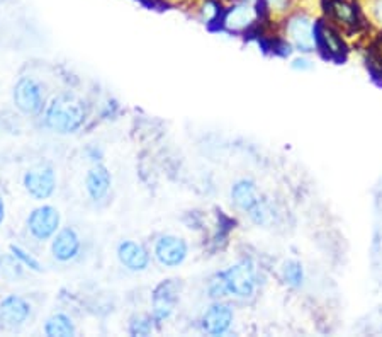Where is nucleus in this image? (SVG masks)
Masks as SVG:
<instances>
[{"label":"nucleus","instance_id":"6","mask_svg":"<svg viewBox=\"0 0 382 337\" xmlns=\"http://www.w3.org/2000/svg\"><path fill=\"white\" fill-rule=\"evenodd\" d=\"M180 297V283L177 279H163L151 291V317L157 326L165 324L174 315Z\"/></svg>","mask_w":382,"mask_h":337},{"label":"nucleus","instance_id":"23","mask_svg":"<svg viewBox=\"0 0 382 337\" xmlns=\"http://www.w3.org/2000/svg\"><path fill=\"white\" fill-rule=\"evenodd\" d=\"M372 56H374V61H376V65L382 70V39L379 41V43L374 47V51H372Z\"/></svg>","mask_w":382,"mask_h":337},{"label":"nucleus","instance_id":"2","mask_svg":"<svg viewBox=\"0 0 382 337\" xmlns=\"http://www.w3.org/2000/svg\"><path fill=\"white\" fill-rule=\"evenodd\" d=\"M12 102L20 114L27 118H38L46 109V94L43 84L32 75H23L12 89Z\"/></svg>","mask_w":382,"mask_h":337},{"label":"nucleus","instance_id":"12","mask_svg":"<svg viewBox=\"0 0 382 337\" xmlns=\"http://www.w3.org/2000/svg\"><path fill=\"white\" fill-rule=\"evenodd\" d=\"M233 317H235L233 308L226 305V303L217 302L204 312L200 326H203V331L209 336H223L231 327Z\"/></svg>","mask_w":382,"mask_h":337},{"label":"nucleus","instance_id":"7","mask_svg":"<svg viewBox=\"0 0 382 337\" xmlns=\"http://www.w3.org/2000/svg\"><path fill=\"white\" fill-rule=\"evenodd\" d=\"M219 276L224 283L226 293L236 298H250L257 286V276H255L252 261L238 262L226 269L224 273H219Z\"/></svg>","mask_w":382,"mask_h":337},{"label":"nucleus","instance_id":"5","mask_svg":"<svg viewBox=\"0 0 382 337\" xmlns=\"http://www.w3.org/2000/svg\"><path fill=\"white\" fill-rule=\"evenodd\" d=\"M151 256L163 269H175L186 262L189 256V244L184 237L175 233H162L153 242Z\"/></svg>","mask_w":382,"mask_h":337},{"label":"nucleus","instance_id":"15","mask_svg":"<svg viewBox=\"0 0 382 337\" xmlns=\"http://www.w3.org/2000/svg\"><path fill=\"white\" fill-rule=\"evenodd\" d=\"M43 334L48 337H73L77 336V326L68 314L56 312L44 322Z\"/></svg>","mask_w":382,"mask_h":337},{"label":"nucleus","instance_id":"14","mask_svg":"<svg viewBox=\"0 0 382 337\" xmlns=\"http://www.w3.org/2000/svg\"><path fill=\"white\" fill-rule=\"evenodd\" d=\"M289 36L293 38L294 44L301 51H311L314 48L316 36H314L313 26L310 24V20H306L303 18L291 20Z\"/></svg>","mask_w":382,"mask_h":337},{"label":"nucleus","instance_id":"10","mask_svg":"<svg viewBox=\"0 0 382 337\" xmlns=\"http://www.w3.org/2000/svg\"><path fill=\"white\" fill-rule=\"evenodd\" d=\"M32 307L20 295H7L0 300V324L7 329L23 327L31 319Z\"/></svg>","mask_w":382,"mask_h":337},{"label":"nucleus","instance_id":"19","mask_svg":"<svg viewBox=\"0 0 382 337\" xmlns=\"http://www.w3.org/2000/svg\"><path fill=\"white\" fill-rule=\"evenodd\" d=\"M157 327V322L151 317V314H134L127 324V332H129V336L145 337L153 334Z\"/></svg>","mask_w":382,"mask_h":337},{"label":"nucleus","instance_id":"9","mask_svg":"<svg viewBox=\"0 0 382 337\" xmlns=\"http://www.w3.org/2000/svg\"><path fill=\"white\" fill-rule=\"evenodd\" d=\"M49 252L53 259L61 264L73 262L82 252L80 233L73 227H61L49 244Z\"/></svg>","mask_w":382,"mask_h":337},{"label":"nucleus","instance_id":"16","mask_svg":"<svg viewBox=\"0 0 382 337\" xmlns=\"http://www.w3.org/2000/svg\"><path fill=\"white\" fill-rule=\"evenodd\" d=\"M255 20V11L250 6H236L226 12L223 24L229 31H243L252 26Z\"/></svg>","mask_w":382,"mask_h":337},{"label":"nucleus","instance_id":"11","mask_svg":"<svg viewBox=\"0 0 382 337\" xmlns=\"http://www.w3.org/2000/svg\"><path fill=\"white\" fill-rule=\"evenodd\" d=\"M84 186L87 196L94 203H101L102 200L108 198L110 189H113V174H110L108 166H104L102 162L92 164V167L85 174Z\"/></svg>","mask_w":382,"mask_h":337},{"label":"nucleus","instance_id":"8","mask_svg":"<svg viewBox=\"0 0 382 337\" xmlns=\"http://www.w3.org/2000/svg\"><path fill=\"white\" fill-rule=\"evenodd\" d=\"M116 257L119 264L129 273H145L151 264V252L141 242L136 240H121L116 247Z\"/></svg>","mask_w":382,"mask_h":337},{"label":"nucleus","instance_id":"18","mask_svg":"<svg viewBox=\"0 0 382 337\" xmlns=\"http://www.w3.org/2000/svg\"><path fill=\"white\" fill-rule=\"evenodd\" d=\"M330 11L340 23L347 24V26L359 24V9L352 0H331Z\"/></svg>","mask_w":382,"mask_h":337},{"label":"nucleus","instance_id":"26","mask_svg":"<svg viewBox=\"0 0 382 337\" xmlns=\"http://www.w3.org/2000/svg\"><path fill=\"white\" fill-rule=\"evenodd\" d=\"M376 14H377V19H379L381 23H382V0H379V2H377V6H376Z\"/></svg>","mask_w":382,"mask_h":337},{"label":"nucleus","instance_id":"3","mask_svg":"<svg viewBox=\"0 0 382 337\" xmlns=\"http://www.w3.org/2000/svg\"><path fill=\"white\" fill-rule=\"evenodd\" d=\"M23 188L31 200L44 203L56 192L58 176L51 164H36L23 176Z\"/></svg>","mask_w":382,"mask_h":337},{"label":"nucleus","instance_id":"20","mask_svg":"<svg viewBox=\"0 0 382 337\" xmlns=\"http://www.w3.org/2000/svg\"><path fill=\"white\" fill-rule=\"evenodd\" d=\"M24 266L9 252L7 256L0 257V274L7 279V281H18L24 276Z\"/></svg>","mask_w":382,"mask_h":337},{"label":"nucleus","instance_id":"25","mask_svg":"<svg viewBox=\"0 0 382 337\" xmlns=\"http://www.w3.org/2000/svg\"><path fill=\"white\" fill-rule=\"evenodd\" d=\"M267 2H269L272 9H282L286 6V0H267Z\"/></svg>","mask_w":382,"mask_h":337},{"label":"nucleus","instance_id":"24","mask_svg":"<svg viewBox=\"0 0 382 337\" xmlns=\"http://www.w3.org/2000/svg\"><path fill=\"white\" fill-rule=\"evenodd\" d=\"M6 215H7V208H6V200L0 196V227H2V223L6 221Z\"/></svg>","mask_w":382,"mask_h":337},{"label":"nucleus","instance_id":"1","mask_svg":"<svg viewBox=\"0 0 382 337\" xmlns=\"http://www.w3.org/2000/svg\"><path fill=\"white\" fill-rule=\"evenodd\" d=\"M89 118L85 101L73 92H60L46 104L44 126L58 135H73L84 128Z\"/></svg>","mask_w":382,"mask_h":337},{"label":"nucleus","instance_id":"17","mask_svg":"<svg viewBox=\"0 0 382 337\" xmlns=\"http://www.w3.org/2000/svg\"><path fill=\"white\" fill-rule=\"evenodd\" d=\"M316 38H318L319 44L323 47V50L333 56H340L345 53V44L342 38H340L336 32L331 30V27L324 26V24H319L316 27Z\"/></svg>","mask_w":382,"mask_h":337},{"label":"nucleus","instance_id":"4","mask_svg":"<svg viewBox=\"0 0 382 337\" xmlns=\"http://www.w3.org/2000/svg\"><path fill=\"white\" fill-rule=\"evenodd\" d=\"M61 228V213L53 204L41 203L39 207L32 208L26 219L27 233L36 242H51V238Z\"/></svg>","mask_w":382,"mask_h":337},{"label":"nucleus","instance_id":"13","mask_svg":"<svg viewBox=\"0 0 382 337\" xmlns=\"http://www.w3.org/2000/svg\"><path fill=\"white\" fill-rule=\"evenodd\" d=\"M231 200L241 212L250 213L258 204L260 196H258L257 186H255L253 180L241 179L231 189Z\"/></svg>","mask_w":382,"mask_h":337},{"label":"nucleus","instance_id":"21","mask_svg":"<svg viewBox=\"0 0 382 337\" xmlns=\"http://www.w3.org/2000/svg\"><path fill=\"white\" fill-rule=\"evenodd\" d=\"M9 252H11L12 256H14L15 259H18V261H19L20 264H23L26 269L32 271V273H43V264H41V262L38 261V259H36L34 256H32V254H31L27 249L20 247V245L12 244L11 247H9Z\"/></svg>","mask_w":382,"mask_h":337},{"label":"nucleus","instance_id":"22","mask_svg":"<svg viewBox=\"0 0 382 337\" xmlns=\"http://www.w3.org/2000/svg\"><path fill=\"white\" fill-rule=\"evenodd\" d=\"M284 279L291 286H299L303 281V269L298 262H287L284 266Z\"/></svg>","mask_w":382,"mask_h":337}]
</instances>
